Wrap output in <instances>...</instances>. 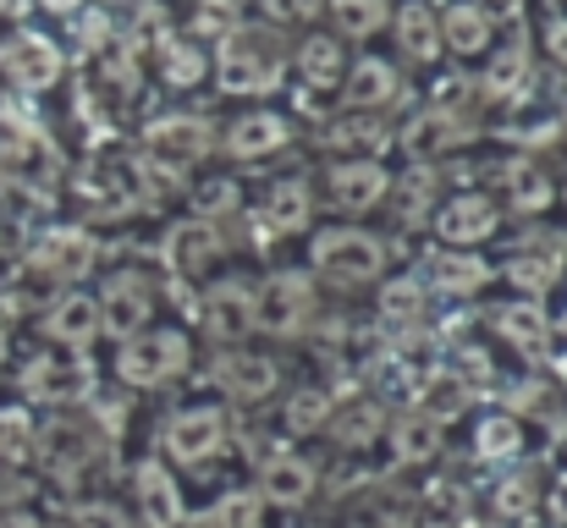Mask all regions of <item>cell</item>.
<instances>
[{
  "instance_id": "cell-18",
  "label": "cell",
  "mask_w": 567,
  "mask_h": 528,
  "mask_svg": "<svg viewBox=\"0 0 567 528\" xmlns=\"http://www.w3.org/2000/svg\"><path fill=\"white\" fill-rule=\"evenodd\" d=\"M0 72L17 83V89H50L61 77V55L50 39L39 33H17L11 44H0Z\"/></svg>"
},
{
  "instance_id": "cell-36",
  "label": "cell",
  "mask_w": 567,
  "mask_h": 528,
  "mask_svg": "<svg viewBox=\"0 0 567 528\" xmlns=\"http://www.w3.org/2000/svg\"><path fill=\"white\" fill-rule=\"evenodd\" d=\"M551 198H557V176H546L535 161H513V166H507V204H513V209L535 215V209H546Z\"/></svg>"
},
{
  "instance_id": "cell-34",
  "label": "cell",
  "mask_w": 567,
  "mask_h": 528,
  "mask_svg": "<svg viewBox=\"0 0 567 528\" xmlns=\"http://www.w3.org/2000/svg\"><path fill=\"white\" fill-rule=\"evenodd\" d=\"M331 407H337L331 391L303 385V391H292V396L281 402V429H287V435H320L326 418H331Z\"/></svg>"
},
{
  "instance_id": "cell-12",
  "label": "cell",
  "mask_w": 567,
  "mask_h": 528,
  "mask_svg": "<svg viewBox=\"0 0 567 528\" xmlns=\"http://www.w3.org/2000/svg\"><path fill=\"white\" fill-rule=\"evenodd\" d=\"M430 226H435V237L446 248H480V242H491L502 231V204L491 193H457V198L435 204Z\"/></svg>"
},
{
  "instance_id": "cell-23",
  "label": "cell",
  "mask_w": 567,
  "mask_h": 528,
  "mask_svg": "<svg viewBox=\"0 0 567 528\" xmlns=\"http://www.w3.org/2000/svg\"><path fill=\"white\" fill-rule=\"evenodd\" d=\"M259 215H265V226H270L276 237H287V231H309V220H315V187H309L303 176H292V182L281 176V182L265 187Z\"/></svg>"
},
{
  "instance_id": "cell-5",
  "label": "cell",
  "mask_w": 567,
  "mask_h": 528,
  "mask_svg": "<svg viewBox=\"0 0 567 528\" xmlns=\"http://www.w3.org/2000/svg\"><path fill=\"white\" fill-rule=\"evenodd\" d=\"M220 259H226V237H220L215 220H198V215L172 220L166 237H161V265H166L172 281H204V276L220 270Z\"/></svg>"
},
{
  "instance_id": "cell-38",
  "label": "cell",
  "mask_w": 567,
  "mask_h": 528,
  "mask_svg": "<svg viewBox=\"0 0 567 528\" xmlns=\"http://www.w3.org/2000/svg\"><path fill=\"white\" fill-rule=\"evenodd\" d=\"M33 446H39V424H33V413H28L22 402L0 407V457H6V463H28Z\"/></svg>"
},
{
  "instance_id": "cell-31",
  "label": "cell",
  "mask_w": 567,
  "mask_h": 528,
  "mask_svg": "<svg viewBox=\"0 0 567 528\" xmlns=\"http://www.w3.org/2000/svg\"><path fill=\"white\" fill-rule=\"evenodd\" d=\"M204 66H209V55H204L198 39H166V44H155V72H161L166 89L204 83Z\"/></svg>"
},
{
  "instance_id": "cell-32",
  "label": "cell",
  "mask_w": 567,
  "mask_h": 528,
  "mask_svg": "<svg viewBox=\"0 0 567 528\" xmlns=\"http://www.w3.org/2000/svg\"><path fill=\"white\" fill-rule=\"evenodd\" d=\"M430 281H435L441 292L463 298V292H480V287L491 281V265H480L468 248H446V253L430 259Z\"/></svg>"
},
{
  "instance_id": "cell-9",
  "label": "cell",
  "mask_w": 567,
  "mask_h": 528,
  "mask_svg": "<svg viewBox=\"0 0 567 528\" xmlns=\"http://www.w3.org/2000/svg\"><path fill=\"white\" fill-rule=\"evenodd\" d=\"M89 391H94V369H89L83 352H72V348L39 352L22 369V396L28 402H78Z\"/></svg>"
},
{
  "instance_id": "cell-19",
  "label": "cell",
  "mask_w": 567,
  "mask_h": 528,
  "mask_svg": "<svg viewBox=\"0 0 567 528\" xmlns=\"http://www.w3.org/2000/svg\"><path fill=\"white\" fill-rule=\"evenodd\" d=\"M396 100H402V77H396V66L380 61V55H364V61L348 72V83H342V105H348V111H364V116L391 111Z\"/></svg>"
},
{
  "instance_id": "cell-46",
  "label": "cell",
  "mask_w": 567,
  "mask_h": 528,
  "mask_svg": "<svg viewBox=\"0 0 567 528\" xmlns=\"http://www.w3.org/2000/svg\"><path fill=\"white\" fill-rule=\"evenodd\" d=\"M0 11H6V17H22V11H28V0H0Z\"/></svg>"
},
{
  "instance_id": "cell-24",
  "label": "cell",
  "mask_w": 567,
  "mask_h": 528,
  "mask_svg": "<svg viewBox=\"0 0 567 528\" xmlns=\"http://www.w3.org/2000/svg\"><path fill=\"white\" fill-rule=\"evenodd\" d=\"M380 429H385V407H380L375 396H359L348 407H331V418H326V435H331L337 452H370L380 441Z\"/></svg>"
},
{
  "instance_id": "cell-35",
  "label": "cell",
  "mask_w": 567,
  "mask_h": 528,
  "mask_svg": "<svg viewBox=\"0 0 567 528\" xmlns=\"http://www.w3.org/2000/svg\"><path fill=\"white\" fill-rule=\"evenodd\" d=\"M524 83H529V50H524V39H507V50H496V61L480 77V89L491 100H513V94H524Z\"/></svg>"
},
{
  "instance_id": "cell-16",
  "label": "cell",
  "mask_w": 567,
  "mask_h": 528,
  "mask_svg": "<svg viewBox=\"0 0 567 528\" xmlns=\"http://www.w3.org/2000/svg\"><path fill=\"white\" fill-rule=\"evenodd\" d=\"M144 144H150V161H161V166L183 172V166H193V161H204V155H209V127H204L198 116L172 111V116L150 122Z\"/></svg>"
},
{
  "instance_id": "cell-47",
  "label": "cell",
  "mask_w": 567,
  "mask_h": 528,
  "mask_svg": "<svg viewBox=\"0 0 567 528\" xmlns=\"http://www.w3.org/2000/svg\"><path fill=\"white\" fill-rule=\"evenodd\" d=\"M6 193H11V176L0 172V198H6Z\"/></svg>"
},
{
  "instance_id": "cell-41",
  "label": "cell",
  "mask_w": 567,
  "mask_h": 528,
  "mask_svg": "<svg viewBox=\"0 0 567 528\" xmlns=\"http://www.w3.org/2000/svg\"><path fill=\"white\" fill-rule=\"evenodd\" d=\"M557 276H563V265H557V259H540V253H518V259L507 265V281L524 287V292H546Z\"/></svg>"
},
{
  "instance_id": "cell-21",
  "label": "cell",
  "mask_w": 567,
  "mask_h": 528,
  "mask_svg": "<svg viewBox=\"0 0 567 528\" xmlns=\"http://www.w3.org/2000/svg\"><path fill=\"white\" fill-rule=\"evenodd\" d=\"M385 457H391V468H424V463H435V457H441V424H435L430 413H402V418H391V429H385Z\"/></svg>"
},
{
  "instance_id": "cell-22",
  "label": "cell",
  "mask_w": 567,
  "mask_h": 528,
  "mask_svg": "<svg viewBox=\"0 0 567 528\" xmlns=\"http://www.w3.org/2000/svg\"><path fill=\"white\" fill-rule=\"evenodd\" d=\"M463 144H468V133H463V116H452V111H419L402 133V149L413 161H441Z\"/></svg>"
},
{
  "instance_id": "cell-39",
  "label": "cell",
  "mask_w": 567,
  "mask_h": 528,
  "mask_svg": "<svg viewBox=\"0 0 567 528\" xmlns=\"http://www.w3.org/2000/svg\"><path fill=\"white\" fill-rule=\"evenodd\" d=\"M337 17V39H370L385 22V0H326Z\"/></svg>"
},
{
  "instance_id": "cell-6",
  "label": "cell",
  "mask_w": 567,
  "mask_h": 528,
  "mask_svg": "<svg viewBox=\"0 0 567 528\" xmlns=\"http://www.w3.org/2000/svg\"><path fill=\"white\" fill-rule=\"evenodd\" d=\"M100 337H138V331H150V320H155V303H161V287L150 281V276H138V270H116L105 287H100Z\"/></svg>"
},
{
  "instance_id": "cell-17",
  "label": "cell",
  "mask_w": 567,
  "mask_h": 528,
  "mask_svg": "<svg viewBox=\"0 0 567 528\" xmlns=\"http://www.w3.org/2000/svg\"><path fill=\"white\" fill-rule=\"evenodd\" d=\"M28 265H33L39 276L72 281V276H83V270L94 265V237H89L83 226H50V231L33 242Z\"/></svg>"
},
{
  "instance_id": "cell-52",
  "label": "cell",
  "mask_w": 567,
  "mask_h": 528,
  "mask_svg": "<svg viewBox=\"0 0 567 528\" xmlns=\"http://www.w3.org/2000/svg\"><path fill=\"white\" fill-rule=\"evenodd\" d=\"M0 248H6V237H0Z\"/></svg>"
},
{
  "instance_id": "cell-26",
  "label": "cell",
  "mask_w": 567,
  "mask_h": 528,
  "mask_svg": "<svg viewBox=\"0 0 567 528\" xmlns=\"http://www.w3.org/2000/svg\"><path fill=\"white\" fill-rule=\"evenodd\" d=\"M342 66H348V44L337 33H309L298 44V83L303 89H337Z\"/></svg>"
},
{
  "instance_id": "cell-2",
  "label": "cell",
  "mask_w": 567,
  "mask_h": 528,
  "mask_svg": "<svg viewBox=\"0 0 567 528\" xmlns=\"http://www.w3.org/2000/svg\"><path fill=\"white\" fill-rule=\"evenodd\" d=\"M315 276H326L342 292L375 287L385 276V242L364 226H326L315 237Z\"/></svg>"
},
{
  "instance_id": "cell-1",
  "label": "cell",
  "mask_w": 567,
  "mask_h": 528,
  "mask_svg": "<svg viewBox=\"0 0 567 528\" xmlns=\"http://www.w3.org/2000/svg\"><path fill=\"white\" fill-rule=\"evenodd\" d=\"M193 369V337L183 325H150L138 337H127L116 352V380L127 391H161L172 380H183Z\"/></svg>"
},
{
  "instance_id": "cell-40",
  "label": "cell",
  "mask_w": 567,
  "mask_h": 528,
  "mask_svg": "<svg viewBox=\"0 0 567 528\" xmlns=\"http://www.w3.org/2000/svg\"><path fill=\"white\" fill-rule=\"evenodd\" d=\"M66 524L72 528H138L133 513H127L116 496H78V501L66 507Z\"/></svg>"
},
{
  "instance_id": "cell-37",
  "label": "cell",
  "mask_w": 567,
  "mask_h": 528,
  "mask_svg": "<svg viewBox=\"0 0 567 528\" xmlns=\"http://www.w3.org/2000/svg\"><path fill=\"white\" fill-rule=\"evenodd\" d=\"M491 513H496V524H529V518L540 513V490H535V479H529V474L502 479V485L491 490Z\"/></svg>"
},
{
  "instance_id": "cell-20",
  "label": "cell",
  "mask_w": 567,
  "mask_h": 528,
  "mask_svg": "<svg viewBox=\"0 0 567 528\" xmlns=\"http://www.w3.org/2000/svg\"><path fill=\"white\" fill-rule=\"evenodd\" d=\"M44 337L72 352L94 348V342H100V303H94L89 292H61V298L50 303V314H44Z\"/></svg>"
},
{
  "instance_id": "cell-30",
  "label": "cell",
  "mask_w": 567,
  "mask_h": 528,
  "mask_svg": "<svg viewBox=\"0 0 567 528\" xmlns=\"http://www.w3.org/2000/svg\"><path fill=\"white\" fill-rule=\"evenodd\" d=\"M396 44H402L408 61H435L441 55V22L424 0H408L396 11Z\"/></svg>"
},
{
  "instance_id": "cell-25",
  "label": "cell",
  "mask_w": 567,
  "mask_h": 528,
  "mask_svg": "<svg viewBox=\"0 0 567 528\" xmlns=\"http://www.w3.org/2000/svg\"><path fill=\"white\" fill-rule=\"evenodd\" d=\"M441 193V176L430 172V166H413V172L391 176V187H385V204H391V215H396V226H424L430 215H435V198Z\"/></svg>"
},
{
  "instance_id": "cell-14",
  "label": "cell",
  "mask_w": 567,
  "mask_h": 528,
  "mask_svg": "<svg viewBox=\"0 0 567 528\" xmlns=\"http://www.w3.org/2000/svg\"><path fill=\"white\" fill-rule=\"evenodd\" d=\"M215 391L220 396H231V402H265V396H276V385H281V363L270 358V352H220V363H215Z\"/></svg>"
},
{
  "instance_id": "cell-44",
  "label": "cell",
  "mask_w": 567,
  "mask_h": 528,
  "mask_svg": "<svg viewBox=\"0 0 567 528\" xmlns=\"http://www.w3.org/2000/svg\"><path fill=\"white\" fill-rule=\"evenodd\" d=\"M546 50H551V55L567 66V17H557V22L546 28Z\"/></svg>"
},
{
  "instance_id": "cell-13",
  "label": "cell",
  "mask_w": 567,
  "mask_h": 528,
  "mask_svg": "<svg viewBox=\"0 0 567 528\" xmlns=\"http://www.w3.org/2000/svg\"><path fill=\"white\" fill-rule=\"evenodd\" d=\"M254 490L265 496V507L298 513V507H309V501L320 496V474H315V463H309L303 452H276V457L259 468V485H254Z\"/></svg>"
},
{
  "instance_id": "cell-27",
  "label": "cell",
  "mask_w": 567,
  "mask_h": 528,
  "mask_svg": "<svg viewBox=\"0 0 567 528\" xmlns=\"http://www.w3.org/2000/svg\"><path fill=\"white\" fill-rule=\"evenodd\" d=\"M518 452H524V424L513 418V407L474 418V457L480 463H518Z\"/></svg>"
},
{
  "instance_id": "cell-43",
  "label": "cell",
  "mask_w": 567,
  "mask_h": 528,
  "mask_svg": "<svg viewBox=\"0 0 567 528\" xmlns=\"http://www.w3.org/2000/svg\"><path fill=\"white\" fill-rule=\"evenodd\" d=\"M546 518H551V528H567V474H557L551 485H546Z\"/></svg>"
},
{
  "instance_id": "cell-11",
  "label": "cell",
  "mask_w": 567,
  "mask_h": 528,
  "mask_svg": "<svg viewBox=\"0 0 567 528\" xmlns=\"http://www.w3.org/2000/svg\"><path fill=\"white\" fill-rule=\"evenodd\" d=\"M385 187H391V172L375 155H342L337 166H326V182H320L326 204L342 215H370L375 204H385Z\"/></svg>"
},
{
  "instance_id": "cell-45",
  "label": "cell",
  "mask_w": 567,
  "mask_h": 528,
  "mask_svg": "<svg viewBox=\"0 0 567 528\" xmlns=\"http://www.w3.org/2000/svg\"><path fill=\"white\" fill-rule=\"evenodd\" d=\"M0 528H44V518H33L28 507H11V513H0Z\"/></svg>"
},
{
  "instance_id": "cell-3",
  "label": "cell",
  "mask_w": 567,
  "mask_h": 528,
  "mask_svg": "<svg viewBox=\"0 0 567 528\" xmlns=\"http://www.w3.org/2000/svg\"><path fill=\"white\" fill-rule=\"evenodd\" d=\"M281 66H287V50L276 33H243L231 28L220 55H215V83L226 94H270L281 83Z\"/></svg>"
},
{
  "instance_id": "cell-42",
  "label": "cell",
  "mask_w": 567,
  "mask_h": 528,
  "mask_svg": "<svg viewBox=\"0 0 567 528\" xmlns=\"http://www.w3.org/2000/svg\"><path fill=\"white\" fill-rule=\"evenodd\" d=\"M326 11V0H265L270 22H315Z\"/></svg>"
},
{
  "instance_id": "cell-48",
  "label": "cell",
  "mask_w": 567,
  "mask_h": 528,
  "mask_svg": "<svg viewBox=\"0 0 567 528\" xmlns=\"http://www.w3.org/2000/svg\"><path fill=\"white\" fill-rule=\"evenodd\" d=\"M496 6H524V0H496Z\"/></svg>"
},
{
  "instance_id": "cell-10",
  "label": "cell",
  "mask_w": 567,
  "mask_h": 528,
  "mask_svg": "<svg viewBox=\"0 0 567 528\" xmlns=\"http://www.w3.org/2000/svg\"><path fill=\"white\" fill-rule=\"evenodd\" d=\"M133 524L138 528H183L188 524V501H183V485L177 474L161 463V457H144L133 468Z\"/></svg>"
},
{
  "instance_id": "cell-49",
  "label": "cell",
  "mask_w": 567,
  "mask_h": 528,
  "mask_svg": "<svg viewBox=\"0 0 567 528\" xmlns=\"http://www.w3.org/2000/svg\"><path fill=\"white\" fill-rule=\"evenodd\" d=\"M342 528H375V524H342Z\"/></svg>"
},
{
  "instance_id": "cell-29",
  "label": "cell",
  "mask_w": 567,
  "mask_h": 528,
  "mask_svg": "<svg viewBox=\"0 0 567 528\" xmlns=\"http://www.w3.org/2000/svg\"><path fill=\"white\" fill-rule=\"evenodd\" d=\"M204 524L209 528H270V507H265V496H259L254 485H226V490L209 501Z\"/></svg>"
},
{
  "instance_id": "cell-33",
  "label": "cell",
  "mask_w": 567,
  "mask_h": 528,
  "mask_svg": "<svg viewBox=\"0 0 567 528\" xmlns=\"http://www.w3.org/2000/svg\"><path fill=\"white\" fill-rule=\"evenodd\" d=\"M441 44H452L457 55H480V50L491 44V11L474 6V0H457V6L446 11V33H441Z\"/></svg>"
},
{
  "instance_id": "cell-4",
  "label": "cell",
  "mask_w": 567,
  "mask_h": 528,
  "mask_svg": "<svg viewBox=\"0 0 567 528\" xmlns=\"http://www.w3.org/2000/svg\"><path fill=\"white\" fill-rule=\"evenodd\" d=\"M320 320L315 281L303 270H276L254 287V331L265 337H303Z\"/></svg>"
},
{
  "instance_id": "cell-51",
  "label": "cell",
  "mask_w": 567,
  "mask_h": 528,
  "mask_svg": "<svg viewBox=\"0 0 567 528\" xmlns=\"http://www.w3.org/2000/svg\"><path fill=\"white\" fill-rule=\"evenodd\" d=\"M44 528H72V524H44Z\"/></svg>"
},
{
  "instance_id": "cell-15",
  "label": "cell",
  "mask_w": 567,
  "mask_h": 528,
  "mask_svg": "<svg viewBox=\"0 0 567 528\" xmlns=\"http://www.w3.org/2000/svg\"><path fill=\"white\" fill-rule=\"evenodd\" d=\"M292 144V122L281 116V111H243L226 133H220V149L231 155V161H265V155H276V149H287Z\"/></svg>"
},
{
  "instance_id": "cell-50",
  "label": "cell",
  "mask_w": 567,
  "mask_h": 528,
  "mask_svg": "<svg viewBox=\"0 0 567 528\" xmlns=\"http://www.w3.org/2000/svg\"><path fill=\"white\" fill-rule=\"evenodd\" d=\"M292 528H320V524H292Z\"/></svg>"
},
{
  "instance_id": "cell-28",
  "label": "cell",
  "mask_w": 567,
  "mask_h": 528,
  "mask_svg": "<svg viewBox=\"0 0 567 528\" xmlns=\"http://www.w3.org/2000/svg\"><path fill=\"white\" fill-rule=\"evenodd\" d=\"M491 325H496L518 352H546V337H551V320H546V309H540L535 298L502 303V309L491 314Z\"/></svg>"
},
{
  "instance_id": "cell-7",
  "label": "cell",
  "mask_w": 567,
  "mask_h": 528,
  "mask_svg": "<svg viewBox=\"0 0 567 528\" xmlns=\"http://www.w3.org/2000/svg\"><path fill=\"white\" fill-rule=\"evenodd\" d=\"M193 320L204 325L209 342L237 348V342L254 331V281H243V276H215V281L198 292Z\"/></svg>"
},
{
  "instance_id": "cell-8",
  "label": "cell",
  "mask_w": 567,
  "mask_h": 528,
  "mask_svg": "<svg viewBox=\"0 0 567 528\" xmlns=\"http://www.w3.org/2000/svg\"><path fill=\"white\" fill-rule=\"evenodd\" d=\"M161 452L177 468H204L226 452V418L220 407H177L161 429Z\"/></svg>"
}]
</instances>
